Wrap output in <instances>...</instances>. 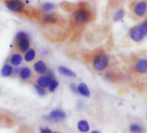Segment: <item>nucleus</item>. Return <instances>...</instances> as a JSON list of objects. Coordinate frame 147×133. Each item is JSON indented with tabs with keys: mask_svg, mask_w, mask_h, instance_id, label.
<instances>
[{
	"mask_svg": "<svg viewBox=\"0 0 147 133\" xmlns=\"http://www.w3.org/2000/svg\"><path fill=\"white\" fill-rule=\"evenodd\" d=\"M59 85L60 84H59V81L57 80H55V78L52 79L51 81H50V83H49V87H48L49 92V93H55L56 91V89L58 88Z\"/></svg>",
	"mask_w": 147,
	"mask_h": 133,
	"instance_id": "aec40b11",
	"label": "nucleus"
},
{
	"mask_svg": "<svg viewBox=\"0 0 147 133\" xmlns=\"http://www.w3.org/2000/svg\"><path fill=\"white\" fill-rule=\"evenodd\" d=\"M66 118L67 114L62 109H54L49 114L44 116V120L48 123L56 124L63 121Z\"/></svg>",
	"mask_w": 147,
	"mask_h": 133,
	"instance_id": "20e7f679",
	"label": "nucleus"
},
{
	"mask_svg": "<svg viewBox=\"0 0 147 133\" xmlns=\"http://www.w3.org/2000/svg\"><path fill=\"white\" fill-rule=\"evenodd\" d=\"M55 8V4L51 3V2H45L41 6V9L42 11H44L45 13L46 12H51Z\"/></svg>",
	"mask_w": 147,
	"mask_h": 133,
	"instance_id": "6ab92c4d",
	"label": "nucleus"
},
{
	"mask_svg": "<svg viewBox=\"0 0 147 133\" xmlns=\"http://www.w3.org/2000/svg\"><path fill=\"white\" fill-rule=\"evenodd\" d=\"M110 63V56L105 52H100L95 54L92 60L93 69L97 72L104 71Z\"/></svg>",
	"mask_w": 147,
	"mask_h": 133,
	"instance_id": "f257e3e1",
	"label": "nucleus"
},
{
	"mask_svg": "<svg viewBox=\"0 0 147 133\" xmlns=\"http://www.w3.org/2000/svg\"><path fill=\"white\" fill-rule=\"evenodd\" d=\"M15 43L21 52H25L30 48V40L28 33L25 31H19L15 36Z\"/></svg>",
	"mask_w": 147,
	"mask_h": 133,
	"instance_id": "7ed1b4c3",
	"label": "nucleus"
},
{
	"mask_svg": "<svg viewBox=\"0 0 147 133\" xmlns=\"http://www.w3.org/2000/svg\"><path fill=\"white\" fill-rule=\"evenodd\" d=\"M52 79H54V74L50 70H48V72L46 74L41 75V76H39L37 78L36 84L44 88H48Z\"/></svg>",
	"mask_w": 147,
	"mask_h": 133,
	"instance_id": "1a4fd4ad",
	"label": "nucleus"
},
{
	"mask_svg": "<svg viewBox=\"0 0 147 133\" xmlns=\"http://www.w3.org/2000/svg\"><path fill=\"white\" fill-rule=\"evenodd\" d=\"M33 69H34V71L38 74V75H44L48 72L49 69H48V66L47 64L42 60H39L37 61H36L33 65Z\"/></svg>",
	"mask_w": 147,
	"mask_h": 133,
	"instance_id": "9d476101",
	"label": "nucleus"
},
{
	"mask_svg": "<svg viewBox=\"0 0 147 133\" xmlns=\"http://www.w3.org/2000/svg\"><path fill=\"white\" fill-rule=\"evenodd\" d=\"M40 132H42V133H52L53 131L49 127H41L40 128Z\"/></svg>",
	"mask_w": 147,
	"mask_h": 133,
	"instance_id": "393cba45",
	"label": "nucleus"
},
{
	"mask_svg": "<svg viewBox=\"0 0 147 133\" xmlns=\"http://www.w3.org/2000/svg\"><path fill=\"white\" fill-rule=\"evenodd\" d=\"M5 5L13 13H21L24 10V4L22 0H5Z\"/></svg>",
	"mask_w": 147,
	"mask_h": 133,
	"instance_id": "423d86ee",
	"label": "nucleus"
},
{
	"mask_svg": "<svg viewBox=\"0 0 147 133\" xmlns=\"http://www.w3.org/2000/svg\"><path fill=\"white\" fill-rule=\"evenodd\" d=\"M146 116H147V114H146Z\"/></svg>",
	"mask_w": 147,
	"mask_h": 133,
	"instance_id": "cd10ccee",
	"label": "nucleus"
},
{
	"mask_svg": "<svg viewBox=\"0 0 147 133\" xmlns=\"http://www.w3.org/2000/svg\"><path fill=\"white\" fill-rule=\"evenodd\" d=\"M141 31L143 32V34L144 35V36H147V18L144 19L141 24H138Z\"/></svg>",
	"mask_w": 147,
	"mask_h": 133,
	"instance_id": "b1692460",
	"label": "nucleus"
},
{
	"mask_svg": "<svg viewBox=\"0 0 147 133\" xmlns=\"http://www.w3.org/2000/svg\"><path fill=\"white\" fill-rule=\"evenodd\" d=\"M77 93L84 98H89L91 96V93H90L88 87L87 86L86 83H83V82L79 83L77 85Z\"/></svg>",
	"mask_w": 147,
	"mask_h": 133,
	"instance_id": "f8f14e48",
	"label": "nucleus"
},
{
	"mask_svg": "<svg viewBox=\"0 0 147 133\" xmlns=\"http://www.w3.org/2000/svg\"><path fill=\"white\" fill-rule=\"evenodd\" d=\"M18 75L19 78L23 81H27L32 77V71L29 66H22L18 69Z\"/></svg>",
	"mask_w": 147,
	"mask_h": 133,
	"instance_id": "9b49d317",
	"label": "nucleus"
},
{
	"mask_svg": "<svg viewBox=\"0 0 147 133\" xmlns=\"http://www.w3.org/2000/svg\"><path fill=\"white\" fill-rule=\"evenodd\" d=\"M77 128L81 132H88L90 130V124L87 120L82 119L77 123Z\"/></svg>",
	"mask_w": 147,
	"mask_h": 133,
	"instance_id": "a211bd4d",
	"label": "nucleus"
},
{
	"mask_svg": "<svg viewBox=\"0 0 147 133\" xmlns=\"http://www.w3.org/2000/svg\"><path fill=\"white\" fill-rule=\"evenodd\" d=\"M129 36L130 38L135 42H140L144 39V35L143 34V32L141 31L140 28L138 25H135L133 27H131L129 30Z\"/></svg>",
	"mask_w": 147,
	"mask_h": 133,
	"instance_id": "6e6552de",
	"label": "nucleus"
},
{
	"mask_svg": "<svg viewBox=\"0 0 147 133\" xmlns=\"http://www.w3.org/2000/svg\"><path fill=\"white\" fill-rule=\"evenodd\" d=\"M24 60V56L20 53H13L10 58V63L13 66H19Z\"/></svg>",
	"mask_w": 147,
	"mask_h": 133,
	"instance_id": "2eb2a0df",
	"label": "nucleus"
},
{
	"mask_svg": "<svg viewBox=\"0 0 147 133\" xmlns=\"http://www.w3.org/2000/svg\"><path fill=\"white\" fill-rule=\"evenodd\" d=\"M70 89L73 91V93H77V85H76V84L72 83V84L70 85Z\"/></svg>",
	"mask_w": 147,
	"mask_h": 133,
	"instance_id": "a878e982",
	"label": "nucleus"
},
{
	"mask_svg": "<svg viewBox=\"0 0 147 133\" xmlns=\"http://www.w3.org/2000/svg\"><path fill=\"white\" fill-rule=\"evenodd\" d=\"M42 21L44 24H55L57 21V17L55 13L52 12H46L42 18Z\"/></svg>",
	"mask_w": 147,
	"mask_h": 133,
	"instance_id": "dca6fc26",
	"label": "nucleus"
},
{
	"mask_svg": "<svg viewBox=\"0 0 147 133\" xmlns=\"http://www.w3.org/2000/svg\"><path fill=\"white\" fill-rule=\"evenodd\" d=\"M14 73V69H13V66L10 63H6L5 64L2 69L1 71H0V74H1V76H3L4 78H8L11 77Z\"/></svg>",
	"mask_w": 147,
	"mask_h": 133,
	"instance_id": "4468645a",
	"label": "nucleus"
},
{
	"mask_svg": "<svg viewBox=\"0 0 147 133\" xmlns=\"http://www.w3.org/2000/svg\"><path fill=\"white\" fill-rule=\"evenodd\" d=\"M132 10L136 17H144L147 13V2L145 0H139V1H138L134 5Z\"/></svg>",
	"mask_w": 147,
	"mask_h": 133,
	"instance_id": "0eeeda50",
	"label": "nucleus"
},
{
	"mask_svg": "<svg viewBox=\"0 0 147 133\" xmlns=\"http://www.w3.org/2000/svg\"><path fill=\"white\" fill-rule=\"evenodd\" d=\"M92 18L91 11L84 6L79 7L75 12H74V20L79 24H85L88 23Z\"/></svg>",
	"mask_w": 147,
	"mask_h": 133,
	"instance_id": "f03ea898",
	"label": "nucleus"
},
{
	"mask_svg": "<svg viewBox=\"0 0 147 133\" xmlns=\"http://www.w3.org/2000/svg\"><path fill=\"white\" fill-rule=\"evenodd\" d=\"M34 89L36 90V93L39 96H41V97L45 96L46 93H47V91L45 90V88L42 87H41V86H39V85H37V84H35L34 85Z\"/></svg>",
	"mask_w": 147,
	"mask_h": 133,
	"instance_id": "5701e85b",
	"label": "nucleus"
},
{
	"mask_svg": "<svg viewBox=\"0 0 147 133\" xmlns=\"http://www.w3.org/2000/svg\"><path fill=\"white\" fill-rule=\"evenodd\" d=\"M92 133H100V131L99 130H93Z\"/></svg>",
	"mask_w": 147,
	"mask_h": 133,
	"instance_id": "bb28decb",
	"label": "nucleus"
},
{
	"mask_svg": "<svg viewBox=\"0 0 147 133\" xmlns=\"http://www.w3.org/2000/svg\"><path fill=\"white\" fill-rule=\"evenodd\" d=\"M36 56V52L34 48H30L29 49H27L24 52V59L26 62H31L35 60Z\"/></svg>",
	"mask_w": 147,
	"mask_h": 133,
	"instance_id": "f3484780",
	"label": "nucleus"
},
{
	"mask_svg": "<svg viewBox=\"0 0 147 133\" xmlns=\"http://www.w3.org/2000/svg\"><path fill=\"white\" fill-rule=\"evenodd\" d=\"M57 70L60 75H61L65 77H67V78H76V74L65 66H59Z\"/></svg>",
	"mask_w": 147,
	"mask_h": 133,
	"instance_id": "ddd939ff",
	"label": "nucleus"
},
{
	"mask_svg": "<svg viewBox=\"0 0 147 133\" xmlns=\"http://www.w3.org/2000/svg\"><path fill=\"white\" fill-rule=\"evenodd\" d=\"M129 130L131 132H133V133H139V132H142L144 130V129L139 124L133 123L129 126Z\"/></svg>",
	"mask_w": 147,
	"mask_h": 133,
	"instance_id": "4be33fe9",
	"label": "nucleus"
},
{
	"mask_svg": "<svg viewBox=\"0 0 147 133\" xmlns=\"http://www.w3.org/2000/svg\"><path fill=\"white\" fill-rule=\"evenodd\" d=\"M124 17H125V11H124V9H119V10H118L114 13L113 18L114 22H119V21H121L124 18Z\"/></svg>",
	"mask_w": 147,
	"mask_h": 133,
	"instance_id": "412c9836",
	"label": "nucleus"
},
{
	"mask_svg": "<svg viewBox=\"0 0 147 133\" xmlns=\"http://www.w3.org/2000/svg\"><path fill=\"white\" fill-rule=\"evenodd\" d=\"M133 70L138 75L147 74V56H138L133 62Z\"/></svg>",
	"mask_w": 147,
	"mask_h": 133,
	"instance_id": "39448f33",
	"label": "nucleus"
}]
</instances>
